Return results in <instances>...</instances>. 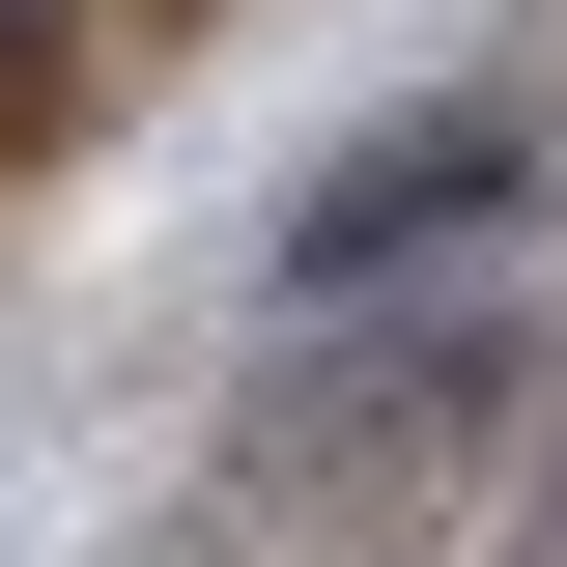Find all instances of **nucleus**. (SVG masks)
I'll use <instances>...</instances> for the list:
<instances>
[{"mask_svg": "<svg viewBox=\"0 0 567 567\" xmlns=\"http://www.w3.org/2000/svg\"><path fill=\"white\" fill-rule=\"evenodd\" d=\"M511 199H539V114H511V85H454V114L341 142V171L256 227V284H284V312H369V284H425L454 227H511Z\"/></svg>", "mask_w": 567, "mask_h": 567, "instance_id": "nucleus-1", "label": "nucleus"}, {"mask_svg": "<svg viewBox=\"0 0 567 567\" xmlns=\"http://www.w3.org/2000/svg\"><path fill=\"white\" fill-rule=\"evenodd\" d=\"M539 567H567V483H539Z\"/></svg>", "mask_w": 567, "mask_h": 567, "instance_id": "nucleus-4", "label": "nucleus"}, {"mask_svg": "<svg viewBox=\"0 0 567 567\" xmlns=\"http://www.w3.org/2000/svg\"><path fill=\"white\" fill-rule=\"evenodd\" d=\"M454 425H511V312H425V341H369L341 398L284 425V454H454Z\"/></svg>", "mask_w": 567, "mask_h": 567, "instance_id": "nucleus-2", "label": "nucleus"}, {"mask_svg": "<svg viewBox=\"0 0 567 567\" xmlns=\"http://www.w3.org/2000/svg\"><path fill=\"white\" fill-rule=\"evenodd\" d=\"M58 58H85V0H0V114H58Z\"/></svg>", "mask_w": 567, "mask_h": 567, "instance_id": "nucleus-3", "label": "nucleus"}]
</instances>
